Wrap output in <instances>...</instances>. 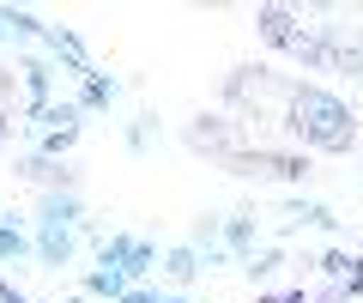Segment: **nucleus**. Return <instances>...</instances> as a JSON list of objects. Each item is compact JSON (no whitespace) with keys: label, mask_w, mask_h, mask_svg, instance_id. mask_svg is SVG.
Returning <instances> with one entry per match:
<instances>
[{"label":"nucleus","mask_w":363,"mask_h":303,"mask_svg":"<svg viewBox=\"0 0 363 303\" xmlns=\"http://www.w3.org/2000/svg\"><path fill=\"white\" fill-rule=\"evenodd\" d=\"M37 224H49V231H79V224H85V206H79L73 188H49L43 206H37Z\"/></svg>","instance_id":"7ed1b4c3"},{"label":"nucleus","mask_w":363,"mask_h":303,"mask_svg":"<svg viewBox=\"0 0 363 303\" xmlns=\"http://www.w3.org/2000/svg\"><path fill=\"white\" fill-rule=\"evenodd\" d=\"M73 140H79V128H67V133H43V158H67V152H73Z\"/></svg>","instance_id":"4468645a"},{"label":"nucleus","mask_w":363,"mask_h":303,"mask_svg":"<svg viewBox=\"0 0 363 303\" xmlns=\"http://www.w3.org/2000/svg\"><path fill=\"white\" fill-rule=\"evenodd\" d=\"M97 255H104V267H121L128 279L157 273V267H164V261H157V249H152L145 237H104V249H97Z\"/></svg>","instance_id":"f03ea898"},{"label":"nucleus","mask_w":363,"mask_h":303,"mask_svg":"<svg viewBox=\"0 0 363 303\" xmlns=\"http://www.w3.org/2000/svg\"><path fill=\"white\" fill-rule=\"evenodd\" d=\"M116 92H121V85L109 79V73H91V79L79 85V97H73V104H79V109H104V104H116Z\"/></svg>","instance_id":"9d476101"},{"label":"nucleus","mask_w":363,"mask_h":303,"mask_svg":"<svg viewBox=\"0 0 363 303\" xmlns=\"http://www.w3.org/2000/svg\"><path fill=\"white\" fill-rule=\"evenodd\" d=\"M0 303H30V297H25L18 285H0Z\"/></svg>","instance_id":"f3484780"},{"label":"nucleus","mask_w":363,"mask_h":303,"mask_svg":"<svg viewBox=\"0 0 363 303\" xmlns=\"http://www.w3.org/2000/svg\"><path fill=\"white\" fill-rule=\"evenodd\" d=\"M164 273H169V279H194V273H206V261H200L194 243H182V249L164 255Z\"/></svg>","instance_id":"9b49d317"},{"label":"nucleus","mask_w":363,"mask_h":303,"mask_svg":"<svg viewBox=\"0 0 363 303\" xmlns=\"http://www.w3.org/2000/svg\"><path fill=\"white\" fill-rule=\"evenodd\" d=\"M128 291H133V279L121 273V267H97V273L85 279V297H97V303H104V297H109V303H121Z\"/></svg>","instance_id":"0eeeda50"},{"label":"nucleus","mask_w":363,"mask_h":303,"mask_svg":"<svg viewBox=\"0 0 363 303\" xmlns=\"http://www.w3.org/2000/svg\"><path fill=\"white\" fill-rule=\"evenodd\" d=\"M291 128H297L303 145H315V152H345V145L357 140V121H351L345 97L321 92V85H297V92H291Z\"/></svg>","instance_id":"f257e3e1"},{"label":"nucleus","mask_w":363,"mask_h":303,"mask_svg":"<svg viewBox=\"0 0 363 303\" xmlns=\"http://www.w3.org/2000/svg\"><path fill=\"white\" fill-rule=\"evenodd\" d=\"M121 303H188V297H176V291H140V285H133Z\"/></svg>","instance_id":"2eb2a0df"},{"label":"nucleus","mask_w":363,"mask_h":303,"mask_svg":"<svg viewBox=\"0 0 363 303\" xmlns=\"http://www.w3.org/2000/svg\"><path fill=\"white\" fill-rule=\"evenodd\" d=\"M218 243L230 261H255V219H224L218 224Z\"/></svg>","instance_id":"423d86ee"},{"label":"nucleus","mask_w":363,"mask_h":303,"mask_svg":"<svg viewBox=\"0 0 363 303\" xmlns=\"http://www.w3.org/2000/svg\"><path fill=\"white\" fill-rule=\"evenodd\" d=\"M18 170H25L30 182H49V188H67V182H73V170H67L61 158H43V152H30V158L18 164Z\"/></svg>","instance_id":"6e6552de"},{"label":"nucleus","mask_w":363,"mask_h":303,"mask_svg":"<svg viewBox=\"0 0 363 303\" xmlns=\"http://www.w3.org/2000/svg\"><path fill=\"white\" fill-rule=\"evenodd\" d=\"M30 249H37V237H25V231L0 212V261H18V255H30Z\"/></svg>","instance_id":"f8f14e48"},{"label":"nucleus","mask_w":363,"mask_h":303,"mask_svg":"<svg viewBox=\"0 0 363 303\" xmlns=\"http://www.w3.org/2000/svg\"><path fill=\"white\" fill-rule=\"evenodd\" d=\"M18 73H25V97H30V109H43V104H49V67H43V61H25Z\"/></svg>","instance_id":"ddd939ff"},{"label":"nucleus","mask_w":363,"mask_h":303,"mask_svg":"<svg viewBox=\"0 0 363 303\" xmlns=\"http://www.w3.org/2000/svg\"><path fill=\"white\" fill-rule=\"evenodd\" d=\"M73 243H79V231H49V224H37V261L43 267H67L73 261Z\"/></svg>","instance_id":"39448f33"},{"label":"nucleus","mask_w":363,"mask_h":303,"mask_svg":"<svg viewBox=\"0 0 363 303\" xmlns=\"http://www.w3.org/2000/svg\"><path fill=\"white\" fill-rule=\"evenodd\" d=\"M0 140H6V116H0Z\"/></svg>","instance_id":"aec40b11"},{"label":"nucleus","mask_w":363,"mask_h":303,"mask_svg":"<svg viewBox=\"0 0 363 303\" xmlns=\"http://www.w3.org/2000/svg\"><path fill=\"white\" fill-rule=\"evenodd\" d=\"M0 43H13V25H6V13H0Z\"/></svg>","instance_id":"a211bd4d"},{"label":"nucleus","mask_w":363,"mask_h":303,"mask_svg":"<svg viewBox=\"0 0 363 303\" xmlns=\"http://www.w3.org/2000/svg\"><path fill=\"white\" fill-rule=\"evenodd\" d=\"M43 43H49V55H61V61L73 67L79 79H91V73H97V67H91V55L79 49V37H73V31H61V25H43Z\"/></svg>","instance_id":"20e7f679"},{"label":"nucleus","mask_w":363,"mask_h":303,"mask_svg":"<svg viewBox=\"0 0 363 303\" xmlns=\"http://www.w3.org/2000/svg\"><path fill=\"white\" fill-rule=\"evenodd\" d=\"M285 219H291V224H315V231H339L333 212H327L321 200H303V194H297V200H285Z\"/></svg>","instance_id":"1a4fd4ad"},{"label":"nucleus","mask_w":363,"mask_h":303,"mask_svg":"<svg viewBox=\"0 0 363 303\" xmlns=\"http://www.w3.org/2000/svg\"><path fill=\"white\" fill-rule=\"evenodd\" d=\"M260 303H315L309 291H272V297H260Z\"/></svg>","instance_id":"dca6fc26"},{"label":"nucleus","mask_w":363,"mask_h":303,"mask_svg":"<svg viewBox=\"0 0 363 303\" xmlns=\"http://www.w3.org/2000/svg\"><path fill=\"white\" fill-rule=\"evenodd\" d=\"M61 303H97V297H61Z\"/></svg>","instance_id":"6ab92c4d"}]
</instances>
